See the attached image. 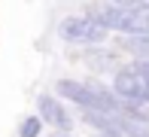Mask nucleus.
<instances>
[{
    "mask_svg": "<svg viewBox=\"0 0 149 137\" xmlns=\"http://www.w3.org/2000/svg\"><path fill=\"white\" fill-rule=\"evenodd\" d=\"M58 37L67 46H88V49H94V46H104L110 40V31L94 15H67L58 24Z\"/></svg>",
    "mask_w": 149,
    "mask_h": 137,
    "instance_id": "obj_1",
    "label": "nucleus"
},
{
    "mask_svg": "<svg viewBox=\"0 0 149 137\" xmlns=\"http://www.w3.org/2000/svg\"><path fill=\"white\" fill-rule=\"evenodd\" d=\"M113 94L119 101H131V104H146L149 107V82L134 70L131 64L113 73Z\"/></svg>",
    "mask_w": 149,
    "mask_h": 137,
    "instance_id": "obj_2",
    "label": "nucleus"
},
{
    "mask_svg": "<svg viewBox=\"0 0 149 137\" xmlns=\"http://www.w3.org/2000/svg\"><path fill=\"white\" fill-rule=\"evenodd\" d=\"M37 116L43 119V125H49L52 131H58V134H70L73 131L70 110H67L64 101H61L58 94H52V92H43L37 98Z\"/></svg>",
    "mask_w": 149,
    "mask_h": 137,
    "instance_id": "obj_3",
    "label": "nucleus"
},
{
    "mask_svg": "<svg viewBox=\"0 0 149 137\" xmlns=\"http://www.w3.org/2000/svg\"><path fill=\"white\" fill-rule=\"evenodd\" d=\"M113 122H116V128L125 137H149V122H137V119H128V116L116 113L113 116Z\"/></svg>",
    "mask_w": 149,
    "mask_h": 137,
    "instance_id": "obj_4",
    "label": "nucleus"
},
{
    "mask_svg": "<svg viewBox=\"0 0 149 137\" xmlns=\"http://www.w3.org/2000/svg\"><path fill=\"white\" fill-rule=\"evenodd\" d=\"M43 119L40 116H24L18 122V137H43Z\"/></svg>",
    "mask_w": 149,
    "mask_h": 137,
    "instance_id": "obj_5",
    "label": "nucleus"
}]
</instances>
